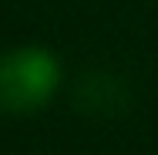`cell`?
<instances>
[{
  "label": "cell",
  "instance_id": "obj_1",
  "mask_svg": "<svg viewBox=\"0 0 158 155\" xmlns=\"http://www.w3.org/2000/svg\"><path fill=\"white\" fill-rule=\"evenodd\" d=\"M61 84V64L44 47H17L0 58V108L27 115L44 108Z\"/></svg>",
  "mask_w": 158,
  "mask_h": 155
},
{
  "label": "cell",
  "instance_id": "obj_2",
  "mask_svg": "<svg viewBox=\"0 0 158 155\" xmlns=\"http://www.w3.org/2000/svg\"><path fill=\"white\" fill-rule=\"evenodd\" d=\"M74 101L91 118H114L128 108V88L121 78H114L108 71H91L77 81Z\"/></svg>",
  "mask_w": 158,
  "mask_h": 155
}]
</instances>
